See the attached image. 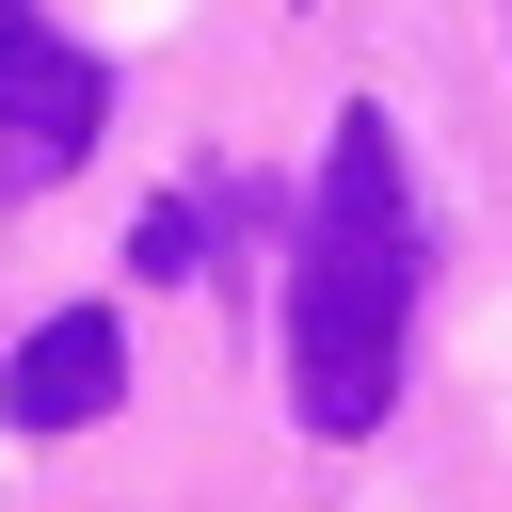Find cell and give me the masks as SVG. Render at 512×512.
Instances as JSON below:
<instances>
[{
  "instance_id": "cell-1",
  "label": "cell",
  "mask_w": 512,
  "mask_h": 512,
  "mask_svg": "<svg viewBox=\"0 0 512 512\" xmlns=\"http://www.w3.org/2000/svg\"><path fill=\"white\" fill-rule=\"evenodd\" d=\"M416 352V176H400V112H336L320 192H304V256H288V416L304 432H384Z\"/></svg>"
},
{
  "instance_id": "cell-2",
  "label": "cell",
  "mask_w": 512,
  "mask_h": 512,
  "mask_svg": "<svg viewBox=\"0 0 512 512\" xmlns=\"http://www.w3.org/2000/svg\"><path fill=\"white\" fill-rule=\"evenodd\" d=\"M96 128H112V64H96L80 32H48L32 0H0V192L80 176Z\"/></svg>"
},
{
  "instance_id": "cell-3",
  "label": "cell",
  "mask_w": 512,
  "mask_h": 512,
  "mask_svg": "<svg viewBox=\"0 0 512 512\" xmlns=\"http://www.w3.org/2000/svg\"><path fill=\"white\" fill-rule=\"evenodd\" d=\"M112 400H128V320L112 304H48L16 336V368H0V416L16 432H96Z\"/></svg>"
},
{
  "instance_id": "cell-4",
  "label": "cell",
  "mask_w": 512,
  "mask_h": 512,
  "mask_svg": "<svg viewBox=\"0 0 512 512\" xmlns=\"http://www.w3.org/2000/svg\"><path fill=\"white\" fill-rule=\"evenodd\" d=\"M128 272H144V288H192V272H208V224H192V192H160V208L128 224Z\"/></svg>"
}]
</instances>
